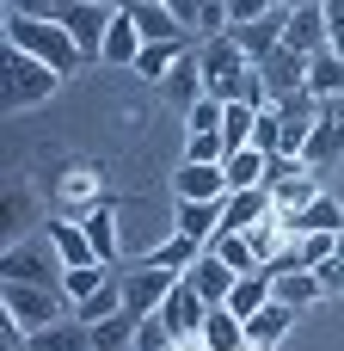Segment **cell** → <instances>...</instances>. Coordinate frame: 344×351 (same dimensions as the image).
I'll return each instance as SVG.
<instances>
[{"instance_id": "obj_1", "label": "cell", "mask_w": 344, "mask_h": 351, "mask_svg": "<svg viewBox=\"0 0 344 351\" xmlns=\"http://www.w3.org/2000/svg\"><path fill=\"white\" fill-rule=\"evenodd\" d=\"M6 49H25V56L49 62L62 80H74V74L86 68L80 43H74V37H68L55 19H25V12H6Z\"/></svg>"}, {"instance_id": "obj_2", "label": "cell", "mask_w": 344, "mask_h": 351, "mask_svg": "<svg viewBox=\"0 0 344 351\" xmlns=\"http://www.w3.org/2000/svg\"><path fill=\"white\" fill-rule=\"evenodd\" d=\"M55 86H62V74L49 62H37L25 49H6V80H0V105L6 111H37V105L55 99Z\"/></svg>"}, {"instance_id": "obj_3", "label": "cell", "mask_w": 344, "mask_h": 351, "mask_svg": "<svg viewBox=\"0 0 344 351\" xmlns=\"http://www.w3.org/2000/svg\"><path fill=\"white\" fill-rule=\"evenodd\" d=\"M0 278H12V284H43V290H62L68 265H62V253H55L49 228H43V234H25V241H12V247L0 253Z\"/></svg>"}, {"instance_id": "obj_4", "label": "cell", "mask_w": 344, "mask_h": 351, "mask_svg": "<svg viewBox=\"0 0 344 351\" xmlns=\"http://www.w3.org/2000/svg\"><path fill=\"white\" fill-rule=\"evenodd\" d=\"M0 315L37 333V327L68 321L74 302H68V290H43V284H12V278H0Z\"/></svg>"}, {"instance_id": "obj_5", "label": "cell", "mask_w": 344, "mask_h": 351, "mask_svg": "<svg viewBox=\"0 0 344 351\" xmlns=\"http://www.w3.org/2000/svg\"><path fill=\"white\" fill-rule=\"evenodd\" d=\"M197 62H203V93L209 99H222V105H234L240 99V80H246V56H240V43L234 37H203L197 43Z\"/></svg>"}, {"instance_id": "obj_6", "label": "cell", "mask_w": 344, "mask_h": 351, "mask_svg": "<svg viewBox=\"0 0 344 351\" xmlns=\"http://www.w3.org/2000/svg\"><path fill=\"white\" fill-rule=\"evenodd\" d=\"M111 19H117V6H98V0H55V25L80 43L86 62L105 56V31H111Z\"/></svg>"}, {"instance_id": "obj_7", "label": "cell", "mask_w": 344, "mask_h": 351, "mask_svg": "<svg viewBox=\"0 0 344 351\" xmlns=\"http://www.w3.org/2000/svg\"><path fill=\"white\" fill-rule=\"evenodd\" d=\"M172 290H178V271H160L154 259H142L135 271H123V308H129V315H142V321H148V315H160V302H166Z\"/></svg>"}, {"instance_id": "obj_8", "label": "cell", "mask_w": 344, "mask_h": 351, "mask_svg": "<svg viewBox=\"0 0 344 351\" xmlns=\"http://www.w3.org/2000/svg\"><path fill=\"white\" fill-rule=\"evenodd\" d=\"M160 321L172 327V339H178V346H197V339H203V321H209V302L178 278V290L160 302Z\"/></svg>"}, {"instance_id": "obj_9", "label": "cell", "mask_w": 344, "mask_h": 351, "mask_svg": "<svg viewBox=\"0 0 344 351\" xmlns=\"http://www.w3.org/2000/svg\"><path fill=\"white\" fill-rule=\"evenodd\" d=\"M277 216V197L271 185H252V191H228V216H222V234H252L259 222Z\"/></svg>"}, {"instance_id": "obj_10", "label": "cell", "mask_w": 344, "mask_h": 351, "mask_svg": "<svg viewBox=\"0 0 344 351\" xmlns=\"http://www.w3.org/2000/svg\"><path fill=\"white\" fill-rule=\"evenodd\" d=\"M271 296H277L283 308H295V315H302V308H314V302H320L326 290H320V278H314L308 265L283 259V265H271Z\"/></svg>"}, {"instance_id": "obj_11", "label": "cell", "mask_w": 344, "mask_h": 351, "mask_svg": "<svg viewBox=\"0 0 344 351\" xmlns=\"http://www.w3.org/2000/svg\"><path fill=\"white\" fill-rule=\"evenodd\" d=\"M283 25H289V12L277 6V12H265V19H252V25H228V37L240 43L246 62H265L271 49H283Z\"/></svg>"}, {"instance_id": "obj_12", "label": "cell", "mask_w": 344, "mask_h": 351, "mask_svg": "<svg viewBox=\"0 0 344 351\" xmlns=\"http://www.w3.org/2000/svg\"><path fill=\"white\" fill-rule=\"evenodd\" d=\"M308 62L314 56H302V49H271L265 62H259V74H265V86H271V99H283V93H308Z\"/></svg>"}, {"instance_id": "obj_13", "label": "cell", "mask_w": 344, "mask_h": 351, "mask_svg": "<svg viewBox=\"0 0 344 351\" xmlns=\"http://www.w3.org/2000/svg\"><path fill=\"white\" fill-rule=\"evenodd\" d=\"M123 12L135 19L142 43H197V31H191V25H178V19L166 12V6H148V0H129Z\"/></svg>"}, {"instance_id": "obj_14", "label": "cell", "mask_w": 344, "mask_h": 351, "mask_svg": "<svg viewBox=\"0 0 344 351\" xmlns=\"http://www.w3.org/2000/svg\"><path fill=\"white\" fill-rule=\"evenodd\" d=\"M172 197L215 204V197H228V173H222V167H203V160H178V173H172Z\"/></svg>"}, {"instance_id": "obj_15", "label": "cell", "mask_w": 344, "mask_h": 351, "mask_svg": "<svg viewBox=\"0 0 344 351\" xmlns=\"http://www.w3.org/2000/svg\"><path fill=\"white\" fill-rule=\"evenodd\" d=\"M240 278H246V271H234V265H222V259H215L209 247H203V259H197V265L185 271V284H191V290H197V296H203L209 308H222V302H228V290H234Z\"/></svg>"}, {"instance_id": "obj_16", "label": "cell", "mask_w": 344, "mask_h": 351, "mask_svg": "<svg viewBox=\"0 0 344 351\" xmlns=\"http://www.w3.org/2000/svg\"><path fill=\"white\" fill-rule=\"evenodd\" d=\"M339 154H344V99H326L302 160H308V167H326V160H339Z\"/></svg>"}, {"instance_id": "obj_17", "label": "cell", "mask_w": 344, "mask_h": 351, "mask_svg": "<svg viewBox=\"0 0 344 351\" xmlns=\"http://www.w3.org/2000/svg\"><path fill=\"white\" fill-rule=\"evenodd\" d=\"M283 43H289V49H302V56H320V49H332L326 6H302V12H289V25H283Z\"/></svg>"}, {"instance_id": "obj_18", "label": "cell", "mask_w": 344, "mask_h": 351, "mask_svg": "<svg viewBox=\"0 0 344 351\" xmlns=\"http://www.w3.org/2000/svg\"><path fill=\"white\" fill-rule=\"evenodd\" d=\"M222 216H228V197H215V204H191V197H178V210H172V228L209 247V241L222 234Z\"/></svg>"}, {"instance_id": "obj_19", "label": "cell", "mask_w": 344, "mask_h": 351, "mask_svg": "<svg viewBox=\"0 0 344 351\" xmlns=\"http://www.w3.org/2000/svg\"><path fill=\"white\" fill-rule=\"evenodd\" d=\"M289 327H295V308H283V302H265L252 321H246V346L252 351H277L289 339Z\"/></svg>"}, {"instance_id": "obj_20", "label": "cell", "mask_w": 344, "mask_h": 351, "mask_svg": "<svg viewBox=\"0 0 344 351\" xmlns=\"http://www.w3.org/2000/svg\"><path fill=\"white\" fill-rule=\"evenodd\" d=\"M160 99H172V105H185V111H191V105L203 99V62H197V49H185V56L172 62V74L160 80Z\"/></svg>"}, {"instance_id": "obj_21", "label": "cell", "mask_w": 344, "mask_h": 351, "mask_svg": "<svg viewBox=\"0 0 344 351\" xmlns=\"http://www.w3.org/2000/svg\"><path fill=\"white\" fill-rule=\"evenodd\" d=\"M80 228H86L92 253H98L105 265H117V204H111V197H98V204L80 216Z\"/></svg>"}, {"instance_id": "obj_22", "label": "cell", "mask_w": 344, "mask_h": 351, "mask_svg": "<svg viewBox=\"0 0 344 351\" xmlns=\"http://www.w3.org/2000/svg\"><path fill=\"white\" fill-rule=\"evenodd\" d=\"M135 56H142V31H135V19L129 12H117L111 19V31H105V68H135Z\"/></svg>"}, {"instance_id": "obj_23", "label": "cell", "mask_w": 344, "mask_h": 351, "mask_svg": "<svg viewBox=\"0 0 344 351\" xmlns=\"http://www.w3.org/2000/svg\"><path fill=\"white\" fill-rule=\"evenodd\" d=\"M222 173H228V191H252V185L271 179V154H265V148H234V154L222 160Z\"/></svg>"}, {"instance_id": "obj_24", "label": "cell", "mask_w": 344, "mask_h": 351, "mask_svg": "<svg viewBox=\"0 0 344 351\" xmlns=\"http://www.w3.org/2000/svg\"><path fill=\"white\" fill-rule=\"evenodd\" d=\"M203 346L209 351H252L246 346V321L222 302V308H209V321H203Z\"/></svg>"}, {"instance_id": "obj_25", "label": "cell", "mask_w": 344, "mask_h": 351, "mask_svg": "<svg viewBox=\"0 0 344 351\" xmlns=\"http://www.w3.org/2000/svg\"><path fill=\"white\" fill-rule=\"evenodd\" d=\"M43 228H49V241H55V253H62L68 271H74V265H105V259L92 253V241H86L80 222H43Z\"/></svg>"}, {"instance_id": "obj_26", "label": "cell", "mask_w": 344, "mask_h": 351, "mask_svg": "<svg viewBox=\"0 0 344 351\" xmlns=\"http://www.w3.org/2000/svg\"><path fill=\"white\" fill-rule=\"evenodd\" d=\"M265 302H277V296H271V265H259V271H246V278H240V284L228 290V308H234L240 321H252V315H259Z\"/></svg>"}, {"instance_id": "obj_27", "label": "cell", "mask_w": 344, "mask_h": 351, "mask_svg": "<svg viewBox=\"0 0 344 351\" xmlns=\"http://www.w3.org/2000/svg\"><path fill=\"white\" fill-rule=\"evenodd\" d=\"M148 259H154L160 271H178V278H185V271L203 259V241H191V234H178V228H172L166 241H154V253H148Z\"/></svg>"}, {"instance_id": "obj_28", "label": "cell", "mask_w": 344, "mask_h": 351, "mask_svg": "<svg viewBox=\"0 0 344 351\" xmlns=\"http://www.w3.org/2000/svg\"><path fill=\"white\" fill-rule=\"evenodd\" d=\"M135 327H142V315H129V308L92 321V351H129L135 346Z\"/></svg>"}, {"instance_id": "obj_29", "label": "cell", "mask_w": 344, "mask_h": 351, "mask_svg": "<svg viewBox=\"0 0 344 351\" xmlns=\"http://www.w3.org/2000/svg\"><path fill=\"white\" fill-rule=\"evenodd\" d=\"M339 228H344V204L332 191H320V197L295 216V234H339Z\"/></svg>"}, {"instance_id": "obj_30", "label": "cell", "mask_w": 344, "mask_h": 351, "mask_svg": "<svg viewBox=\"0 0 344 351\" xmlns=\"http://www.w3.org/2000/svg\"><path fill=\"white\" fill-rule=\"evenodd\" d=\"M308 93H314V99H344V56L320 49V56L308 62Z\"/></svg>"}, {"instance_id": "obj_31", "label": "cell", "mask_w": 344, "mask_h": 351, "mask_svg": "<svg viewBox=\"0 0 344 351\" xmlns=\"http://www.w3.org/2000/svg\"><path fill=\"white\" fill-rule=\"evenodd\" d=\"M185 49H197V43H142L135 74H142V80H166V74H172V62H178Z\"/></svg>"}, {"instance_id": "obj_32", "label": "cell", "mask_w": 344, "mask_h": 351, "mask_svg": "<svg viewBox=\"0 0 344 351\" xmlns=\"http://www.w3.org/2000/svg\"><path fill=\"white\" fill-rule=\"evenodd\" d=\"M117 308H123V271H117L105 290H92L86 302H74V321H86V327H92V321H105V315H117Z\"/></svg>"}, {"instance_id": "obj_33", "label": "cell", "mask_w": 344, "mask_h": 351, "mask_svg": "<svg viewBox=\"0 0 344 351\" xmlns=\"http://www.w3.org/2000/svg\"><path fill=\"white\" fill-rule=\"evenodd\" d=\"M117 278V265H74L68 278H62V290H68V302H86L92 290H105Z\"/></svg>"}, {"instance_id": "obj_34", "label": "cell", "mask_w": 344, "mask_h": 351, "mask_svg": "<svg viewBox=\"0 0 344 351\" xmlns=\"http://www.w3.org/2000/svg\"><path fill=\"white\" fill-rule=\"evenodd\" d=\"M222 117H228V105L203 93V99L185 111V136H222Z\"/></svg>"}, {"instance_id": "obj_35", "label": "cell", "mask_w": 344, "mask_h": 351, "mask_svg": "<svg viewBox=\"0 0 344 351\" xmlns=\"http://www.w3.org/2000/svg\"><path fill=\"white\" fill-rule=\"evenodd\" d=\"M252 130H259V111H252V105H228V117H222L228 154H234V148H252Z\"/></svg>"}, {"instance_id": "obj_36", "label": "cell", "mask_w": 344, "mask_h": 351, "mask_svg": "<svg viewBox=\"0 0 344 351\" xmlns=\"http://www.w3.org/2000/svg\"><path fill=\"white\" fill-rule=\"evenodd\" d=\"M209 253H215L222 265H234V271H259V253H252V241H246V234H215V241H209Z\"/></svg>"}, {"instance_id": "obj_37", "label": "cell", "mask_w": 344, "mask_h": 351, "mask_svg": "<svg viewBox=\"0 0 344 351\" xmlns=\"http://www.w3.org/2000/svg\"><path fill=\"white\" fill-rule=\"evenodd\" d=\"M289 259L308 265V271L326 265V259H332V234H295V241H289Z\"/></svg>"}, {"instance_id": "obj_38", "label": "cell", "mask_w": 344, "mask_h": 351, "mask_svg": "<svg viewBox=\"0 0 344 351\" xmlns=\"http://www.w3.org/2000/svg\"><path fill=\"white\" fill-rule=\"evenodd\" d=\"M129 351H185V346L172 339V327H166L160 315H148V321L135 327V346H129Z\"/></svg>"}, {"instance_id": "obj_39", "label": "cell", "mask_w": 344, "mask_h": 351, "mask_svg": "<svg viewBox=\"0 0 344 351\" xmlns=\"http://www.w3.org/2000/svg\"><path fill=\"white\" fill-rule=\"evenodd\" d=\"M252 148H265V154H277V148H283V117H277V105H265V111H259Z\"/></svg>"}, {"instance_id": "obj_40", "label": "cell", "mask_w": 344, "mask_h": 351, "mask_svg": "<svg viewBox=\"0 0 344 351\" xmlns=\"http://www.w3.org/2000/svg\"><path fill=\"white\" fill-rule=\"evenodd\" d=\"M185 160L222 167V160H228V142H222V136H185Z\"/></svg>"}, {"instance_id": "obj_41", "label": "cell", "mask_w": 344, "mask_h": 351, "mask_svg": "<svg viewBox=\"0 0 344 351\" xmlns=\"http://www.w3.org/2000/svg\"><path fill=\"white\" fill-rule=\"evenodd\" d=\"M265 12H277V0H228V19H234V25H252V19H265Z\"/></svg>"}, {"instance_id": "obj_42", "label": "cell", "mask_w": 344, "mask_h": 351, "mask_svg": "<svg viewBox=\"0 0 344 351\" xmlns=\"http://www.w3.org/2000/svg\"><path fill=\"white\" fill-rule=\"evenodd\" d=\"M314 278H320V290H326V296H344V259H339V253H332L326 265H314Z\"/></svg>"}, {"instance_id": "obj_43", "label": "cell", "mask_w": 344, "mask_h": 351, "mask_svg": "<svg viewBox=\"0 0 344 351\" xmlns=\"http://www.w3.org/2000/svg\"><path fill=\"white\" fill-rule=\"evenodd\" d=\"M326 6V25H332V56H344V0H320Z\"/></svg>"}, {"instance_id": "obj_44", "label": "cell", "mask_w": 344, "mask_h": 351, "mask_svg": "<svg viewBox=\"0 0 344 351\" xmlns=\"http://www.w3.org/2000/svg\"><path fill=\"white\" fill-rule=\"evenodd\" d=\"M6 12H25V19H55V0H6Z\"/></svg>"}, {"instance_id": "obj_45", "label": "cell", "mask_w": 344, "mask_h": 351, "mask_svg": "<svg viewBox=\"0 0 344 351\" xmlns=\"http://www.w3.org/2000/svg\"><path fill=\"white\" fill-rule=\"evenodd\" d=\"M283 12H302V6H320V0H277Z\"/></svg>"}, {"instance_id": "obj_46", "label": "cell", "mask_w": 344, "mask_h": 351, "mask_svg": "<svg viewBox=\"0 0 344 351\" xmlns=\"http://www.w3.org/2000/svg\"><path fill=\"white\" fill-rule=\"evenodd\" d=\"M332 253H339V259H344V228H339V234H332Z\"/></svg>"}, {"instance_id": "obj_47", "label": "cell", "mask_w": 344, "mask_h": 351, "mask_svg": "<svg viewBox=\"0 0 344 351\" xmlns=\"http://www.w3.org/2000/svg\"><path fill=\"white\" fill-rule=\"evenodd\" d=\"M98 6H117V12H123V6H129V0H98Z\"/></svg>"}, {"instance_id": "obj_48", "label": "cell", "mask_w": 344, "mask_h": 351, "mask_svg": "<svg viewBox=\"0 0 344 351\" xmlns=\"http://www.w3.org/2000/svg\"><path fill=\"white\" fill-rule=\"evenodd\" d=\"M185 351H209V346H203V339H197V346H185Z\"/></svg>"}]
</instances>
